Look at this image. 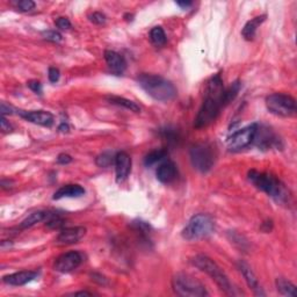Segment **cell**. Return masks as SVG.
<instances>
[{"mask_svg":"<svg viewBox=\"0 0 297 297\" xmlns=\"http://www.w3.org/2000/svg\"><path fill=\"white\" fill-rule=\"evenodd\" d=\"M64 219L61 217V216L57 215V214L53 213H48L47 215V223L46 225L49 229H52V230H56V229H61L64 227Z\"/></svg>","mask_w":297,"mask_h":297,"instance_id":"cell-27","label":"cell"},{"mask_svg":"<svg viewBox=\"0 0 297 297\" xmlns=\"http://www.w3.org/2000/svg\"><path fill=\"white\" fill-rule=\"evenodd\" d=\"M192 264L197 267V268L200 269V271L204 272L206 274L209 275L225 294H228V295H233L232 284H231V282L229 281L227 274L223 272L221 267H219L213 259H210V258L207 257V255L198 254L193 258Z\"/></svg>","mask_w":297,"mask_h":297,"instance_id":"cell-4","label":"cell"},{"mask_svg":"<svg viewBox=\"0 0 297 297\" xmlns=\"http://www.w3.org/2000/svg\"><path fill=\"white\" fill-rule=\"evenodd\" d=\"M267 109L281 117H290L296 114V100L292 96L284 93H274L266 98Z\"/></svg>","mask_w":297,"mask_h":297,"instance_id":"cell-7","label":"cell"},{"mask_svg":"<svg viewBox=\"0 0 297 297\" xmlns=\"http://www.w3.org/2000/svg\"><path fill=\"white\" fill-rule=\"evenodd\" d=\"M114 162H115V157H113V154L111 152H105L100 154V156H98L96 159L97 165L100 166V167H108V166H111Z\"/></svg>","mask_w":297,"mask_h":297,"instance_id":"cell-28","label":"cell"},{"mask_svg":"<svg viewBox=\"0 0 297 297\" xmlns=\"http://www.w3.org/2000/svg\"><path fill=\"white\" fill-rule=\"evenodd\" d=\"M86 229L84 227L65 228L59 232L56 238L57 245H71L78 243L85 236Z\"/></svg>","mask_w":297,"mask_h":297,"instance_id":"cell-12","label":"cell"},{"mask_svg":"<svg viewBox=\"0 0 297 297\" xmlns=\"http://www.w3.org/2000/svg\"><path fill=\"white\" fill-rule=\"evenodd\" d=\"M28 87L36 94H42V84H41L40 82H37V80H31V82H28Z\"/></svg>","mask_w":297,"mask_h":297,"instance_id":"cell-33","label":"cell"},{"mask_svg":"<svg viewBox=\"0 0 297 297\" xmlns=\"http://www.w3.org/2000/svg\"><path fill=\"white\" fill-rule=\"evenodd\" d=\"M1 114L2 116L7 114H13V109H12V107L6 105L5 102H1Z\"/></svg>","mask_w":297,"mask_h":297,"instance_id":"cell-37","label":"cell"},{"mask_svg":"<svg viewBox=\"0 0 297 297\" xmlns=\"http://www.w3.org/2000/svg\"><path fill=\"white\" fill-rule=\"evenodd\" d=\"M172 287L177 295L183 297H203L209 295L204 284L187 273L175 274L172 279Z\"/></svg>","mask_w":297,"mask_h":297,"instance_id":"cell-6","label":"cell"},{"mask_svg":"<svg viewBox=\"0 0 297 297\" xmlns=\"http://www.w3.org/2000/svg\"><path fill=\"white\" fill-rule=\"evenodd\" d=\"M178 175L177 166L173 162L167 160V162L163 163L157 170V179L163 183H170L173 181Z\"/></svg>","mask_w":297,"mask_h":297,"instance_id":"cell-18","label":"cell"},{"mask_svg":"<svg viewBox=\"0 0 297 297\" xmlns=\"http://www.w3.org/2000/svg\"><path fill=\"white\" fill-rule=\"evenodd\" d=\"M258 124L253 123L243 129L238 130L228 139V148L230 151H239L248 148L249 144L253 143L255 132H257Z\"/></svg>","mask_w":297,"mask_h":297,"instance_id":"cell-9","label":"cell"},{"mask_svg":"<svg viewBox=\"0 0 297 297\" xmlns=\"http://www.w3.org/2000/svg\"><path fill=\"white\" fill-rule=\"evenodd\" d=\"M85 194V189L79 185H65L53 194V200H61L64 198H79Z\"/></svg>","mask_w":297,"mask_h":297,"instance_id":"cell-19","label":"cell"},{"mask_svg":"<svg viewBox=\"0 0 297 297\" xmlns=\"http://www.w3.org/2000/svg\"><path fill=\"white\" fill-rule=\"evenodd\" d=\"M265 20H266V16H260L254 17V19L249 20V21L244 26V28H243V31H242L243 37H244L246 41L253 40L255 36V33H257L258 27L265 21Z\"/></svg>","mask_w":297,"mask_h":297,"instance_id":"cell-20","label":"cell"},{"mask_svg":"<svg viewBox=\"0 0 297 297\" xmlns=\"http://www.w3.org/2000/svg\"><path fill=\"white\" fill-rule=\"evenodd\" d=\"M82 263V255L77 251L66 252L61 254L55 260V269L59 273H70L78 268L80 264Z\"/></svg>","mask_w":297,"mask_h":297,"instance_id":"cell-10","label":"cell"},{"mask_svg":"<svg viewBox=\"0 0 297 297\" xmlns=\"http://www.w3.org/2000/svg\"><path fill=\"white\" fill-rule=\"evenodd\" d=\"M43 37L46 38V40L50 41V42H61L62 40H63V36H62L61 33L56 32V31H47L42 33Z\"/></svg>","mask_w":297,"mask_h":297,"instance_id":"cell-30","label":"cell"},{"mask_svg":"<svg viewBox=\"0 0 297 297\" xmlns=\"http://www.w3.org/2000/svg\"><path fill=\"white\" fill-rule=\"evenodd\" d=\"M90 20L96 25H103L106 22V16L105 14L100 13V12H94L93 14L90 16Z\"/></svg>","mask_w":297,"mask_h":297,"instance_id":"cell-31","label":"cell"},{"mask_svg":"<svg viewBox=\"0 0 297 297\" xmlns=\"http://www.w3.org/2000/svg\"><path fill=\"white\" fill-rule=\"evenodd\" d=\"M105 61L107 65H108L109 70L113 73H115L116 76H120L124 72V70L127 69V62L124 59L123 56H121L120 53L116 51H113V50H106L105 51Z\"/></svg>","mask_w":297,"mask_h":297,"instance_id":"cell-16","label":"cell"},{"mask_svg":"<svg viewBox=\"0 0 297 297\" xmlns=\"http://www.w3.org/2000/svg\"><path fill=\"white\" fill-rule=\"evenodd\" d=\"M17 114L26 121L38 124L42 127L50 128L53 124V116L49 112L44 111H17Z\"/></svg>","mask_w":297,"mask_h":297,"instance_id":"cell-13","label":"cell"},{"mask_svg":"<svg viewBox=\"0 0 297 297\" xmlns=\"http://www.w3.org/2000/svg\"><path fill=\"white\" fill-rule=\"evenodd\" d=\"M137 82L150 97L157 101H170L177 96V88L170 80L158 74L141 73Z\"/></svg>","mask_w":297,"mask_h":297,"instance_id":"cell-3","label":"cell"},{"mask_svg":"<svg viewBox=\"0 0 297 297\" xmlns=\"http://www.w3.org/2000/svg\"><path fill=\"white\" fill-rule=\"evenodd\" d=\"M114 164L117 182H123L132 171V158L127 152H118L115 156Z\"/></svg>","mask_w":297,"mask_h":297,"instance_id":"cell-14","label":"cell"},{"mask_svg":"<svg viewBox=\"0 0 297 297\" xmlns=\"http://www.w3.org/2000/svg\"><path fill=\"white\" fill-rule=\"evenodd\" d=\"M177 5L180 6L181 8H183V10H186V8L191 7L193 5L192 1H177Z\"/></svg>","mask_w":297,"mask_h":297,"instance_id":"cell-39","label":"cell"},{"mask_svg":"<svg viewBox=\"0 0 297 297\" xmlns=\"http://www.w3.org/2000/svg\"><path fill=\"white\" fill-rule=\"evenodd\" d=\"M0 127H1L2 132H11L13 130V128H12L10 122L6 120L5 116H2L1 120H0Z\"/></svg>","mask_w":297,"mask_h":297,"instance_id":"cell-35","label":"cell"},{"mask_svg":"<svg viewBox=\"0 0 297 297\" xmlns=\"http://www.w3.org/2000/svg\"><path fill=\"white\" fill-rule=\"evenodd\" d=\"M38 273L36 271H21L14 273V274L4 276L2 281L6 284H10V286H23V284L36 279Z\"/></svg>","mask_w":297,"mask_h":297,"instance_id":"cell-17","label":"cell"},{"mask_svg":"<svg viewBox=\"0 0 297 297\" xmlns=\"http://www.w3.org/2000/svg\"><path fill=\"white\" fill-rule=\"evenodd\" d=\"M73 295H76V296H91L92 294L87 293V292H78V293H74Z\"/></svg>","mask_w":297,"mask_h":297,"instance_id":"cell-41","label":"cell"},{"mask_svg":"<svg viewBox=\"0 0 297 297\" xmlns=\"http://www.w3.org/2000/svg\"><path fill=\"white\" fill-rule=\"evenodd\" d=\"M71 162H72V157L69 156V154L62 153V154H59L58 158H57V163H58V164H62V165L69 164V163H71Z\"/></svg>","mask_w":297,"mask_h":297,"instance_id":"cell-36","label":"cell"},{"mask_svg":"<svg viewBox=\"0 0 297 297\" xmlns=\"http://www.w3.org/2000/svg\"><path fill=\"white\" fill-rule=\"evenodd\" d=\"M49 80L51 82H57L59 80V77H61V73H59V70L56 69V67H50L49 72H48Z\"/></svg>","mask_w":297,"mask_h":297,"instance_id":"cell-34","label":"cell"},{"mask_svg":"<svg viewBox=\"0 0 297 297\" xmlns=\"http://www.w3.org/2000/svg\"><path fill=\"white\" fill-rule=\"evenodd\" d=\"M56 26H57L59 29H62V31H67V29L71 28V22L66 17H58V19L56 20Z\"/></svg>","mask_w":297,"mask_h":297,"instance_id":"cell-32","label":"cell"},{"mask_svg":"<svg viewBox=\"0 0 297 297\" xmlns=\"http://www.w3.org/2000/svg\"><path fill=\"white\" fill-rule=\"evenodd\" d=\"M240 87H242L240 82L239 80H236V82H233L228 88H225L224 96H223V103H224V106H227L228 103H230L231 101L234 99V98L238 96Z\"/></svg>","mask_w":297,"mask_h":297,"instance_id":"cell-24","label":"cell"},{"mask_svg":"<svg viewBox=\"0 0 297 297\" xmlns=\"http://www.w3.org/2000/svg\"><path fill=\"white\" fill-rule=\"evenodd\" d=\"M150 40L156 46H164L166 43V34L162 27H153L150 32Z\"/></svg>","mask_w":297,"mask_h":297,"instance_id":"cell-26","label":"cell"},{"mask_svg":"<svg viewBox=\"0 0 297 297\" xmlns=\"http://www.w3.org/2000/svg\"><path fill=\"white\" fill-rule=\"evenodd\" d=\"M193 167L201 173H207L213 168L215 163L214 148L208 143H198L193 145L189 151Z\"/></svg>","mask_w":297,"mask_h":297,"instance_id":"cell-8","label":"cell"},{"mask_svg":"<svg viewBox=\"0 0 297 297\" xmlns=\"http://www.w3.org/2000/svg\"><path fill=\"white\" fill-rule=\"evenodd\" d=\"M237 266H238V269L240 271V273H242L243 276L245 278V281L248 282V287L251 288L252 290H253L255 295L265 296L266 294L263 292V288H261L259 281H258V279H257V276H255L253 271L249 268V266L248 265V264L240 260V261H238V264H237Z\"/></svg>","mask_w":297,"mask_h":297,"instance_id":"cell-15","label":"cell"},{"mask_svg":"<svg viewBox=\"0 0 297 297\" xmlns=\"http://www.w3.org/2000/svg\"><path fill=\"white\" fill-rule=\"evenodd\" d=\"M276 288H278V292L283 296H292V297L297 296L296 287L294 286L292 282L286 280L284 278L276 279Z\"/></svg>","mask_w":297,"mask_h":297,"instance_id":"cell-21","label":"cell"},{"mask_svg":"<svg viewBox=\"0 0 297 297\" xmlns=\"http://www.w3.org/2000/svg\"><path fill=\"white\" fill-rule=\"evenodd\" d=\"M215 229V223L213 218L207 214H198L194 215L189 219L186 227L183 228L181 236L183 239L193 242V240H198L206 238L209 234L213 233Z\"/></svg>","mask_w":297,"mask_h":297,"instance_id":"cell-5","label":"cell"},{"mask_svg":"<svg viewBox=\"0 0 297 297\" xmlns=\"http://www.w3.org/2000/svg\"><path fill=\"white\" fill-rule=\"evenodd\" d=\"M92 280L93 281H96V282H99L100 284H106L107 283V281H106V279L103 278L102 275H100V274H92Z\"/></svg>","mask_w":297,"mask_h":297,"instance_id":"cell-38","label":"cell"},{"mask_svg":"<svg viewBox=\"0 0 297 297\" xmlns=\"http://www.w3.org/2000/svg\"><path fill=\"white\" fill-rule=\"evenodd\" d=\"M47 215H48V213L41 212V210H38V212H35V213L31 214V215H29L28 217H26L21 222V224H20V229L32 228L33 225H35V224H36V223H40V222L44 221V219H47Z\"/></svg>","mask_w":297,"mask_h":297,"instance_id":"cell-23","label":"cell"},{"mask_svg":"<svg viewBox=\"0 0 297 297\" xmlns=\"http://www.w3.org/2000/svg\"><path fill=\"white\" fill-rule=\"evenodd\" d=\"M58 130H61L62 132H69L70 128H69V126H67L66 123H62L61 126L58 127Z\"/></svg>","mask_w":297,"mask_h":297,"instance_id":"cell-40","label":"cell"},{"mask_svg":"<svg viewBox=\"0 0 297 297\" xmlns=\"http://www.w3.org/2000/svg\"><path fill=\"white\" fill-rule=\"evenodd\" d=\"M224 90L225 88L223 85L221 74H214L208 82L203 103H202L198 116L195 118L194 127L197 129L208 127L218 116L219 111H221L222 107H224V103H223Z\"/></svg>","mask_w":297,"mask_h":297,"instance_id":"cell-1","label":"cell"},{"mask_svg":"<svg viewBox=\"0 0 297 297\" xmlns=\"http://www.w3.org/2000/svg\"><path fill=\"white\" fill-rule=\"evenodd\" d=\"M248 180L258 189L274 198L278 203H287L289 201V191L286 188L284 183L273 174L252 170L248 172Z\"/></svg>","mask_w":297,"mask_h":297,"instance_id":"cell-2","label":"cell"},{"mask_svg":"<svg viewBox=\"0 0 297 297\" xmlns=\"http://www.w3.org/2000/svg\"><path fill=\"white\" fill-rule=\"evenodd\" d=\"M253 143H255L258 148H263V150H268V148H279L280 139L276 137L268 128H259V126H258Z\"/></svg>","mask_w":297,"mask_h":297,"instance_id":"cell-11","label":"cell"},{"mask_svg":"<svg viewBox=\"0 0 297 297\" xmlns=\"http://www.w3.org/2000/svg\"><path fill=\"white\" fill-rule=\"evenodd\" d=\"M167 156V151L165 148H158V150H153L148 152L144 158V165L145 166H152L156 163L160 162Z\"/></svg>","mask_w":297,"mask_h":297,"instance_id":"cell-25","label":"cell"},{"mask_svg":"<svg viewBox=\"0 0 297 297\" xmlns=\"http://www.w3.org/2000/svg\"><path fill=\"white\" fill-rule=\"evenodd\" d=\"M107 100H108L111 103H113V105L124 107V108L129 109V111H132V112H135V113L141 112V107H139L137 103L133 102V101L132 100H128L126 99V98L112 96V97H107Z\"/></svg>","mask_w":297,"mask_h":297,"instance_id":"cell-22","label":"cell"},{"mask_svg":"<svg viewBox=\"0 0 297 297\" xmlns=\"http://www.w3.org/2000/svg\"><path fill=\"white\" fill-rule=\"evenodd\" d=\"M14 5L20 12H31L35 8V2L32 0H20L14 2Z\"/></svg>","mask_w":297,"mask_h":297,"instance_id":"cell-29","label":"cell"}]
</instances>
